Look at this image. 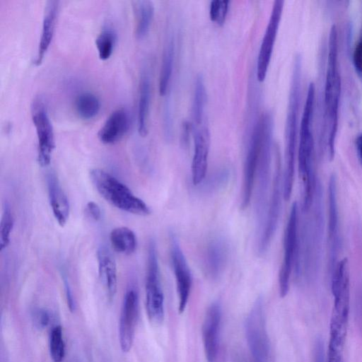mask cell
Segmentation results:
<instances>
[{"label": "cell", "mask_w": 362, "mask_h": 362, "mask_svg": "<svg viewBox=\"0 0 362 362\" xmlns=\"http://www.w3.org/2000/svg\"><path fill=\"white\" fill-rule=\"evenodd\" d=\"M110 240L112 249L123 255H131L136 249V235L134 231L125 226L114 228L110 233Z\"/></svg>", "instance_id": "26"}, {"label": "cell", "mask_w": 362, "mask_h": 362, "mask_svg": "<svg viewBox=\"0 0 362 362\" xmlns=\"http://www.w3.org/2000/svg\"><path fill=\"white\" fill-rule=\"evenodd\" d=\"M315 99V84L310 83L300 119L298 148V168L302 189L301 206L304 209H308L312 206L316 192L314 172L315 141L313 128Z\"/></svg>", "instance_id": "1"}, {"label": "cell", "mask_w": 362, "mask_h": 362, "mask_svg": "<svg viewBox=\"0 0 362 362\" xmlns=\"http://www.w3.org/2000/svg\"><path fill=\"white\" fill-rule=\"evenodd\" d=\"M59 8L57 1H46L42 18V30L34 64L39 66L52 42L57 22Z\"/></svg>", "instance_id": "20"}, {"label": "cell", "mask_w": 362, "mask_h": 362, "mask_svg": "<svg viewBox=\"0 0 362 362\" xmlns=\"http://www.w3.org/2000/svg\"><path fill=\"white\" fill-rule=\"evenodd\" d=\"M138 313V294L134 289H129L124 297L119 323V340L123 352L129 351L132 346Z\"/></svg>", "instance_id": "15"}, {"label": "cell", "mask_w": 362, "mask_h": 362, "mask_svg": "<svg viewBox=\"0 0 362 362\" xmlns=\"http://www.w3.org/2000/svg\"><path fill=\"white\" fill-rule=\"evenodd\" d=\"M262 136L261 115L256 117L251 124L247 138L240 194V209H247L254 191L258 167Z\"/></svg>", "instance_id": "7"}, {"label": "cell", "mask_w": 362, "mask_h": 362, "mask_svg": "<svg viewBox=\"0 0 362 362\" xmlns=\"http://www.w3.org/2000/svg\"><path fill=\"white\" fill-rule=\"evenodd\" d=\"M284 1L276 0L262 38L256 66V78L262 82L266 78L283 13Z\"/></svg>", "instance_id": "13"}, {"label": "cell", "mask_w": 362, "mask_h": 362, "mask_svg": "<svg viewBox=\"0 0 362 362\" xmlns=\"http://www.w3.org/2000/svg\"><path fill=\"white\" fill-rule=\"evenodd\" d=\"M116 41V35L110 28H103L95 39L99 58L106 60L112 55Z\"/></svg>", "instance_id": "30"}, {"label": "cell", "mask_w": 362, "mask_h": 362, "mask_svg": "<svg viewBox=\"0 0 362 362\" xmlns=\"http://www.w3.org/2000/svg\"><path fill=\"white\" fill-rule=\"evenodd\" d=\"M230 1L228 0H213L210 3L209 17L211 21L223 25L228 13Z\"/></svg>", "instance_id": "33"}, {"label": "cell", "mask_w": 362, "mask_h": 362, "mask_svg": "<svg viewBox=\"0 0 362 362\" xmlns=\"http://www.w3.org/2000/svg\"><path fill=\"white\" fill-rule=\"evenodd\" d=\"M313 362H327L324 342L321 338H317L313 349Z\"/></svg>", "instance_id": "35"}, {"label": "cell", "mask_w": 362, "mask_h": 362, "mask_svg": "<svg viewBox=\"0 0 362 362\" xmlns=\"http://www.w3.org/2000/svg\"><path fill=\"white\" fill-rule=\"evenodd\" d=\"M192 130L194 139V153L191 167L192 182L194 186H197L206 175L210 133L206 122L197 126L192 124Z\"/></svg>", "instance_id": "14"}, {"label": "cell", "mask_w": 362, "mask_h": 362, "mask_svg": "<svg viewBox=\"0 0 362 362\" xmlns=\"http://www.w3.org/2000/svg\"><path fill=\"white\" fill-rule=\"evenodd\" d=\"M98 273L101 283L105 286L108 298H114L117 288V265L114 257L105 247L97 252Z\"/></svg>", "instance_id": "22"}, {"label": "cell", "mask_w": 362, "mask_h": 362, "mask_svg": "<svg viewBox=\"0 0 362 362\" xmlns=\"http://www.w3.org/2000/svg\"><path fill=\"white\" fill-rule=\"evenodd\" d=\"M206 90L204 78L202 74L197 76L192 105V125L197 126L205 122Z\"/></svg>", "instance_id": "27"}, {"label": "cell", "mask_w": 362, "mask_h": 362, "mask_svg": "<svg viewBox=\"0 0 362 362\" xmlns=\"http://www.w3.org/2000/svg\"><path fill=\"white\" fill-rule=\"evenodd\" d=\"M90 177L98 192L111 205L135 215L150 214L148 206L110 173L93 168L90 171Z\"/></svg>", "instance_id": "4"}, {"label": "cell", "mask_w": 362, "mask_h": 362, "mask_svg": "<svg viewBox=\"0 0 362 362\" xmlns=\"http://www.w3.org/2000/svg\"><path fill=\"white\" fill-rule=\"evenodd\" d=\"M356 148L358 158L362 164V133L356 139Z\"/></svg>", "instance_id": "39"}, {"label": "cell", "mask_w": 362, "mask_h": 362, "mask_svg": "<svg viewBox=\"0 0 362 362\" xmlns=\"http://www.w3.org/2000/svg\"><path fill=\"white\" fill-rule=\"evenodd\" d=\"M175 52V39L174 33L170 31L164 42L160 71L159 76L158 90L160 95L167 93L172 76Z\"/></svg>", "instance_id": "24"}, {"label": "cell", "mask_w": 362, "mask_h": 362, "mask_svg": "<svg viewBox=\"0 0 362 362\" xmlns=\"http://www.w3.org/2000/svg\"><path fill=\"white\" fill-rule=\"evenodd\" d=\"M135 18L134 34L137 39L144 38L148 33L154 16V6L148 0L133 1Z\"/></svg>", "instance_id": "25"}, {"label": "cell", "mask_w": 362, "mask_h": 362, "mask_svg": "<svg viewBox=\"0 0 362 362\" xmlns=\"http://www.w3.org/2000/svg\"><path fill=\"white\" fill-rule=\"evenodd\" d=\"M75 110L83 119L95 117L100 110V101L93 93L84 92L79 94L75 100Z\"/></svg>", "instance_id": "28"}, {"label": "cell", "mask_w": 362, "mask_h": 362, "mask_svg": "<svg viewBox=\"0 0 362 362\" xmlns=\"http://www.w3.org/2000/svg\"><path fill=\"white\" fill-rule=\"evenodd\" d=\"M13 218L8 205L4 206L0 223V250L7 247L10 243L11 233L13 227Z\"/></svg>", "instance_id": "32"}, {"label": "cell", "mask_w": 362, "mask_h": 362, "mask_svg": "<svg viewBox=\"0 0 362 362\" xmlns=\"http://www.w3.org/2000/svg\"><path fill=\"white\" fill-rule=\"evenodd\" d=\"M48 196L53 215L58 224L63 227L69 217L70 207L68 198L54 173L47 178Z\"/></svg>", "instance_id": "21"}, {"label": "cell", "mask_w": 362, "mask_h": 362, "mask_svg": "<svg viewBox=\"0 0 362 362\" xmlns=\"http://www.w3.org/2000/svg\"><path fill=\"white\" fill-rule=\"evenodd\" d=\"M49 353L54 362H62L65 356V344L62 329L57 325L52 328L49 336Z\"/></svg>", "instance_id": "31"}, {"label": "cell", "mask_w": 362, "mask_h": 362, "mask_svg": "<svg viewBox=\"0 0 362 362\" xmlns=\"http://www.w3.org/2000/svg\"><path fill=\"white\" fill-rule=\"evenodd\" d=\"M341 90L338 32L337 26L332 25L329 34L327 64L324 88V132L329 159H332L334 156Z\"/></svg>", "instance_id": "2"}, {"label": "cell", "mask_w": 362, "mask_h": 362, "mask_svg": "<svg viewBox=\"0 0 362 362\" xmlns=\"http://www.w3.org/2000/svg\"><path fill=\"white\" fill-rule=\"evenodd\" d=\"M228 258V247L226 241L216 237L205 246L203 254V268L205 274L211 280L218 279L223 274Z\"/></svg>", "instance_id": "17"}, {"label": "cell", "mask_w": 362, "mask_h": 362, "mask_svg": "<svg viewBox=\"0 0 362 362\" xmlns=\"http://www.w3.org/2000/svg\"><path fill=\"white\" fill-rule=\"evenodd\" d=\"M302 59L295 57L288 100L285 123V154L283 175V197L288 201L292 193L296 154L298 115L301 97Z\"/></svg>", "instance_id": "3"}, {"label": "cell", "mask_w": 362, "mask_h": 362, "mask_svg": "<svg viewBox=\"0 0 362 362\" xmlns=\"http://www.w3.org/2000/svg\"><path fill=\"white\" fill-rule=\"evenodd\" d=\"M298 206L296 202H293L284 234L283 259L279 274V294L281 298L285 297L288 293L291 274L298 259Z\"/></svg>", "instance_id": "9"}, {"label": "cell", "mask_w": 362, "mask_h": 362, "mask_svg": "<svg viewBox=\"0 0 362 362\" xmlns=\"http://www.w3.org/2000/svg\"><path fill=\"white\" fill-rule=\"evenodd\" d=\"M86 211L89 216L95 221H98L100 219L101 210L97 203L93 201L88 202L86 204Z\"/></svg>", "instance_id": "37"}, {"label": "cell", "mask_w": 362, "mask_h": 362, "mask_svg": "<svg viewBox=\"0 0 362 362\" xmlns=\"http://www.w3.org/2000/svg\"><path fill=\"white\" fill-rule=\"evenodd\" d=\"M337 179L331 175L328 185V242L329 267L332 272L337 264L339 249V210L337 203Z\"/></svg>", "instance_id": "18"}, {"label": "cell", "mask_w": 362, "mask_h": 362, "mask_svg": "<svg viewBox=\"0 0 362 362\" xmlns=\"http://www.w3.org/2000/svg\"><path fill=\"white\" fill-rule=\"evenodd\" d=\"M146 308L149 321L154 325L164 320V295L160 283L156 245L151 240L148 248L147 271L145 284Z\"/></svg>", "instance_id": "6"}, {"label": "cell", "mask_w": 362, "mask_h": 362, "mask_svg": "<svg viewBox=\"0 0 362 362\" xmlns=\"http://www.w3.org/2000/svg\"><path fill=\"white\" fill-rule=\"evenodd\" d=\"M273 129L274 125L269 122L265 123L262 129L260 153L255 182L256 187L255 209L259 235L264 226L269 202L268 191L272 159Z\"/></svg>", "instance_id": "5"}, {"label": "cell", "mask_w": 362, "mask_h": 362, "mask_svg": "<svg viewBox=\"0 0 362 362\" xmlns=\"http://www.w3.org/2000/svg\"><path fill=\"white\" fill-rule=\"evenodd\" d=\"M281 197H283V177L280 156L279 151H276L271 195L268 202L264 226L258 238L257 251L259 255L264 254L267 250L275 234L279 220Z\"/></svg>", "instance_id": "10"}, {"label": "cell", "mask_w": 362, "mask_h": 362, "mask_svg": "<svg viewBox=\"0 0 362 362\" xmlns=\"http://www.w3.org/2000/svg\"><path fill=\"white\" fill-rule=\"evenodd\" d=\"M151 78L146 71H142L139 80L138 99V132L141 136L148 134V119L151 105Z\"/></svg>", "instance_id": "23"}, {"label": "cell", "mask_w": 362, "mask_h": 362, "mask_svg": "<svg viewBox=\"0 0 362 362\" xmlns=\"http://www.w3.org/2000/svg\"><path fill=\"white\" fill-rule=\"evenodd\" d=\"M33 322L38 328H45L49 324V313L42 308L35 310L33 315Z\"/></svg>", "instance_id": "36"}, {"label": "cell", "mask_w": 362, "mask_h": 362, "mask_svg": "<svg viewBox=\"0 0 362 362\" xmlns=\"http://www.w3.org/2000/svg\"><path fill=\"white\" fill-rule=\"evenodd\" d=\"M31 117L37 139V162L40 166L46 167L50 163L55 142L52 124L42 96L33 99Z\"/></svg>", "instance_id": "11"}, {"label": "cell", "mask_w": 362, "mask_h": 362, "mask_svg": "<svg viewBox=\"0 0 362 362\" xmlns=\"http://www.w3.org/2000/svg\"><path fill=\"white\" fill-rule=\"evenodd\" d=\"M343 362H344V361H343Z\"/></svg>", "instance_id": "40"}, {"label": "cell", "mask_w": 362, "mask_h": 362, "mask_svg": "<svg viewBox=\"0 0 362 362\" xmlns=\"http://www.w3.org/2000/svg\"><path fill=\"white\" fill-rule=\"evenodd\" d=\"M352 62L356 73L362 80V22L359 35L354 44L352 52Z\"/></svg>", "instance_id": "34"}, {"label": "cell", "mask_w": 362, "mask_h": 362, "mask_svg": "<svg viewBox=\"0 0 362 362\" xmlns=\"http://www.w3.org/2000/svg\"><path fill=\"white\" fill-rule=\"evenodd\" d=\"M62 279H63V281H64V284L67 304H68L69 308L71 310V312H73L75 309V303H74V298L72 296V292H71V290L70 286L69 284L66 276L65 275H63Z\"/></svg>", "instance_id": "38"}, {"label": "cell", "mask_w": 362, "mask_h": 362, "mask_svg": "<svg viewBox=\"0 0 362 362\" xmlns=\"http://www.w3.org/2000/svg\"><path fill=\"white\" fill-rule=\"evenodd\" d=\"M245 329L250 351V362H269V344L266 328L264 305L261 298L257 299L248 314Z\"/></svg>", "instance_id": "8"}, {"label": "cell", "mask_w": 362, "mask_h": 362, "mask_svg": "<svg viewBox=\"0 0 362 362\" xmlns=\"http://www.w3.org/2000/svg\"><path fill=\"white\" fill-rule=\"evenodd\" d=\"M230 173L228 168H223L214 172L197 187L204 193H213L224 187L230 180Z\"/></svg>", "instance_id": "29"}, {"label": "cell", "mask_w": 362, "mask_h": 362, "mask_svg": "<svg viewBox=\"0 0 362 362\" xmlns=\"http://www.w3.org/2000/svg\"><path fill=\"white\" fill-rule=\"evenodd\" d=\"M129 127V117L123 108L113 111L100 129L98 136L104 144H113L121 140Z\"/></svg>", "instance_id": "19"}, {"label": "cell", "mask_w": 362, "mask_h": 362, "mask_svg": "<svg viewBox=\"0 0 362 362\" xmlns=\"http://www.w3.org/2000/svg\"><path fill=\"white\" fill-rule=\"evenodd\" d=\"M221 320V305L214 302L209 307L202 325L204 349L208 362H216L217 358Z\"/></svg>", "instance_id": "16"}, {"label": "cell", "mask_w": 362, "mask_h": 362, "mask_svg": "<svg viewBox=\"0 0 362 362\" xmlns=\"http://www.w3.org/2000/svg\"><path fill=\"white\" fill-rule=\"evenodd\" d=\"M170 258L178 296V310L185 311L189 297L192 275L176 234H170Z\"/></svg>", "instance_id": "12"}]
</instances>
